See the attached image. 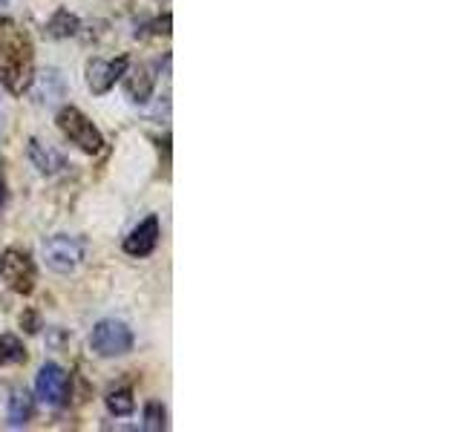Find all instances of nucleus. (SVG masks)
Masks as SVG:
<instances>
[{"label":"nucleus","instance_id":"nucleus-1","mask_svg":"<svg viewBox=\"0 0 461 432\" xmlns=\"http://www.w3.org/2000/svg\"><path fill=\"white\" fill-rule=\"evenodd\" d=\"M32 64L35 50L29 35L18 23L0 18V84L14 95L26 93L32 84Z\"/></svg>","mask_w":461,"mask_h":432},{"label":"nucleus","instance_id":"nucleus-2","mask_svg":"<svg viewBox=\"0 0 461 432\" xmlns=\"http://www.w3.org/2000/svg\"><path fill=\"white\" fill-rule=\"evenodd\" d=\"M55 124L64 133V139H69L78 150L90 153V156L104 150V136L98 133V127L86 119L78 107H61L55 115Z\"/></svg>","mask_w":461,"mask_h":432},{"label":"nucleus","instance_id":"nucleus-3","mask_svg":"<svg viewBox=\"0 0 461 432\" xmlns=\"http://www.w3.org/2000/svg\"><path fill=\"white\" fill-rule=\"evenodd\" d=\"M0 277L12 288L14 294H32L38 283V268L32 263V256L21 248H6L0 254Z\"/></svg>","mask_w":461,"mask_h":432},{"label":"nucleus","instance_id":"nucleus-4","mask_svg":"<svg viewBox=\"0 0 461 432\" xmlns=\"http://www.w3.org/2000/svg\"><path fill=\"white\" fill-rule=\"evenodd\" d=\"M90 349L98 357H122L133 352V331L124 320H101L90 331Z\"/></svg>","mask_w":461,"mask_h":432},{"label":"nucleus","instance_id":"nucleus-5","mask_svg":"<svg viewBox=\"0 0 461 432\" xmlns=\"http://www.w3.org/2000/svg\"><path fill=\"white\" fill-rule=\"evenodd\" d=\"M43 259H47V266L58 274L76 271L84 259V239L69 237V234H55L43 242Z\"/></svg>","mask_w":461,"mask_h":432},{"label":"nucleus","instance_id":"nucleus-6","mask_svg":"<svg viewBox=\"0 0 461 432\" xmlns=\"http://www.w3.org/2000/svg\"><path fill=\"white\" fill-rule=\"evenodd\" d=\"M35 392L47 407H64L72 392V374H67L58 364H43L35 381Z\"/></svg>","mask_w":461,"mask_h":432},{"label":"nucleus","instance_id":"nucleus-7","mask_svg":"<svg viewBox=\"0 0 461 432\" xmlns=\"http://www.w3.org/2000/svg\"><path fill=\"white\" fill-rule=\"evenodd\" d=\"M127 67L130 61L124 55L113 58V61H101V58H93L90 64H86V86H90L93 95H107L115 81L127 76Z\"/></svg>","mask_w":461,"mask_h":432},{"label":"nucleus","instance_id":"nucleus-8","mask_svg":"<svg viewBox=\"0 0 461 432\" xmlns=\"http://www.w3.org/2000/svg\"><path fill=\"white\" fill-rule=\"evenodd\" d=\"M162 237V225H158V216H148L141 220L124 239V254L130 256H150Z\"/></svg>","mask_w":461,"mask_h":432},{"label":"nucleus","instance_id":"nucleus-9","mask_svg":"<svg viewBox=\"0 0 461 432\" xmlns=\"http://www.w3.org/2000/svg\"><path fill=\"white\" fill-rule=\"evenodd\" d=\"M35 415V398L26 392V389H18V392H12L9 398V410H6V418H9V427H26L32 421Z\"/></svg>","mask_w":461,"mask_h":432},{"label":"nucleus","instance_id":"nucleus-10","mask_svg":"<svg viewBox=\"0 0 461 432\" xmlns=\"http://www.w3.org/2000/svg\"><path fill=\"white\" fill-rule=\"evenodd\" d=\"M153 84H156V76H153L150 67H139L136 72H130V76H127V95H130V101L144 104V101H148L150 93H153Z\"/></svg>","mask_w":461,"mask_h":432},{"label":"nucleus","instance_id":"nucleus-11","mask_svg":"<svg viewBox=\"0 0 461 432\" xmlns=\"http://www.w3.org/2000/svg\"><path fill=\"white\" fill-rule=\"evenodd\" d=\"M29 158H32V165L41 170V173H47V176H52V173H58L61 167H67L64 162V156L61 153H55L50 148H43V144L38 139L29 141Z\"/></svg>","mask_w":461,"mask_h":432},{"label":"nucleus","instance_id":"nucleus-12","mask_svg":"<svg viewBox=\"0 0 461 432\" xmlns=\"http://www.w3.org/2000/svg\"><path fill=\"white\" fill-rule=\"evenodd\" d=\"M26 346L14 335H0V366H18L26 364Z\"/></svg>","mask_w":461,"mask_h":432},{"label":"nucleus","instance_id":"nucleus-13","mask_svg":"<svg viewBox=\"0 0 461 432\" xmlns=\"http://www.w3.org/2000/svg\"><path fill=\"white\" fill-rule=\"evenodd\" d=\"M107 410H110V415H115V418H127V415H133V410H136L133 389H127V386L113 389V392L107 395Z\"/></svg>","mask_w":461,"mask_h":432},{"label":"nucleus","instance_id":"nucleus-14","mask_svg":"<svg viewBox=\"0 0 461 432\" xmlns=\"http://www.w3.org/2000/svg\"><path fill=\"white\" fill-rule=\"evenodd\" d=\"M78 29H81L78 18H76V14H69L67 9L55 12V14H52V21L47 23V32H50L52 38H69V35H76Z\"/></svg>","mask_w":461,"mask_h":432},{"label":"nucleus","instance_id":"nucleus-15","mask_svg":"<svg viewBox=\"0 0 461 432\" xmlns=\"http://www.w3.org/2000/svg\"><path fill=\"white\" fill-rule=\"evenodd\" d=\"M141 429H148V432L167 429V412H165V407L158 400H150L148 407H144V424H141Z\"/></svg>","mask_w":461,"mask_h":432},{"label":"nucleus","instance_id":"nucleus-16","mask_svg":"<svg viewBox=\"0 0 461 432\" xmlns=\"http://www.w3.org/2000/svg\"><path fill=\"white\" fill-rule=\"evenodd\" d=\"M21 326L29 331V335H35V331L41 328V317H38V311H32V309L23 311V314H21Z\"/></svg>","mask_w":461,"mask_h":432},{"label":"nucleus","instance_id":"nucleus-17","mask_svg":"<svg viewBox=\"0 0 461 432\" xmlns=\"http://www.w3.org/2000/svg\"><path fill=\"white\" fill-rule=\"evenodd\" d=\"M6 205V184H4V173H0V208Z\"/></svg>","mask_w":461,"mask_h":432}]
</instances>
